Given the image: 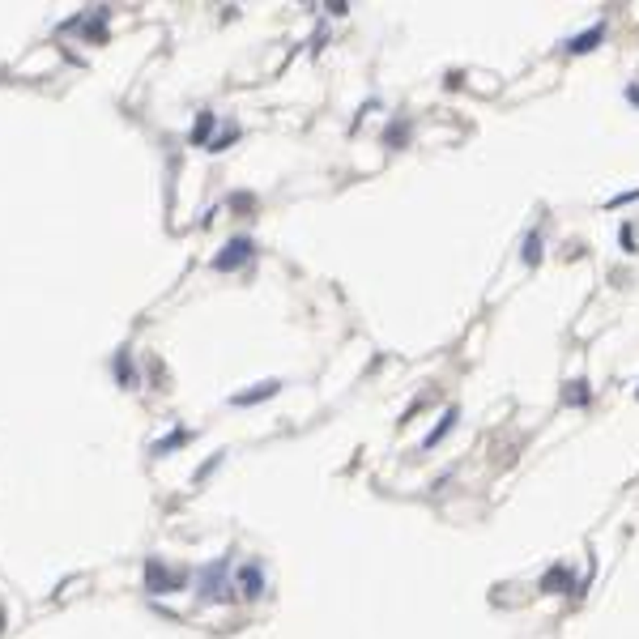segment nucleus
Listing matches in <instances>:
<instances>
[{"label":"nucleus","instance_id":"obj_1","mask_svg":"<svg viewBox=\"0 0 639 639\" xmlns=\"http://www.w3.org/2000/svg\"><path fill=\"white\" fill-rule=\"evenodd\" d=\"M226 571H230L226 558H218L213 567L201 571V592L209 597V601H226V597H230V592H226Z\"/></svg>","mask_w":639,"mask_h":639},{"label":"nucleus","instance_id":"obj_2","mask_svg":"<svg viewBox=\"0 0 639 639\" xmlns=\"http://www.w3.org/2000/svg\"><path fill=\"white\" fill-rule=\"evenodd\" d=\"M247 256H251V239H230V243L218 251V268H239Z\"/></svg>","mask_w":639,"mask_h":639},{"label":"nucleus","instance_id":"obj_3","mask_svg":"<svg viewBox=\"0 0 639 639\" xmlns=\"http://www.w3.org/2000/svg\"><path fill=\"white\" fill-rule=\"evenodd\" d=\"M601 38H605V22H597V26H588L584 34H575L571 43H567V51H571V55H584V51H592L597 43H601Z\"/></svg>","mask_w":639,"mask_h":639},{"label":"nucleus","instance_id":"obj_4","mask_svg":"<svg viewBox=\"0 0 639 639\" xmlns=\"http://www.w3.org/2000/svg\"><path fill=\"white\" fill-rule=\"evenodd\" d=\"M277 388H281L277 379H268V384H256V388H247L243 397H235V405H256V401H264V397H273Z\"/></svg>","mask_w":639,"mask_h":639},{"label":"nucleus","instance_id":"obj_5","mask_svg":"<svg viewBox=\"0 0 639 639\" xmlns=\"http://www.w3.org/2000/svg\"><path fill=\"white\" fill-rule=\"evenodd\" d=\"M239 579H243V592H247V597H260L264 579H260V567H256V563H247V567L239 571Z\"/></svg>","mask_w":639,"mask_h":639},{"label":"nucleus","instance_id":"obj_6","mask_svg":"<svg viewBox=\"0 0 639 639\" xmlns=\"http://www.w3.org/2000/svg\"><path fill=\"white\" fill-rule=\"evenodd\" d=\"M456 414H460V410H456V405H452V410H448V414H443V422L435 426V431H431V435H426V443H422V448H435V443H439V439H443V435H448V431H452V426H456Z\"/></svg>","mask_w":639,"mask_h":639},{"label":"nucleus","instance_id":"obj_7","mask_svg":"<svg viewBox=\"0 0 639 639\" xmlns=\"http://www.w3.org/2000/svg\"><path fill=\"white\" fill-rule=\"evenodd\" d=\"M563 401H567V405H571V401H575V405H588V401H592V397H588V384H584V379L567 384V388H563Z\"/></svg>","mask_w":639,"mask_h":639},{"label":"nucleus","instance_id":"obj_8","mask_svg":"<svg viewBox=\"0 0 639 639\" xmlns=\"http://www.w3.org/2000/svg\"><path fill=\"white\" fill-rule=\"evenodd\" d=\"M537 260H541V239L529 235V239H525V264H537Z\"/></svg>","mask_w":639,"mask_h":639},{"label":"nucleus","instance_id":"obj_9","mask_svg":"<svg viewBox=\"0 0 639 639\" xmlns=\"http://www.w3.org/2000/svg\"><path fill=\"white\" fill-rule=\"evenodd\" d=\"M558 584H571L567 567H558V571H550V575H546V588H558Z\"/></svg>","mask_w":639,"mask_h":639},{"label":"nucleus","instance_id":"obj_10","mask_svg":"<svg viewBox=\"0 0 639 639\" xmlns=\"http://www.w3.org/2000/svg\"><path fill=\"white\" fill-rule=\"evenodd\" d=\"M209 124H213L209 115H201V124H197V132H192V141H205V132H209Z\"/></svg>","mask_w":639,"mask_h":639},{"label":"nucleus","instance_id":"obj_11","mask_svg":"<svg viewBox=\"0 0 639 639\" xmlns=\"http://www.w3.org/2000/svg\"><path fill=\"white\" fill-rule=\"evenodd\" d=\"M627 103H639V86H627Z\"/></svg>","mask_w":639,"mask_h":639}]
</instances>
